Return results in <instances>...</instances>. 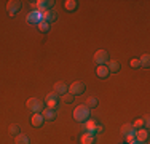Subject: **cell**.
I'll use <instances>...</instances> for the list:
<instances>
[{
    "mask_svg": "<svg viewBox=\"0 0 150 144\" xmlns=\"http://www.w3.org/2000/svg\"><path fill=\"white\" fill-rule=\"evenodd\" d=\"M74 118L77 122H80V123H85L88 118H91V109L88 106H85V104L77 106L74 110Z\"/></svg>",
    "mask_w": 150,
    "mask_h": 144,
    "instance_id": "6da1fadb",
    "label": "cell"
},
{
    "mask_svg": "<svg viewBox=\"0 0 150 144\" xmlns=\"http://www.w3.org/2000/svg\"><path fill=\"white\" fill-rule=\"evenodd\" d=\"M26 106H27V109L32 110L34 114H42V110L45 109L43 101L38 99V98H29L26 101Z\"/></svg>",
    "mask_w": 150,
    "mask_h": 144,
    "instance_id": "7a4b0ae2",
    "label": "cell"
},
{
    "mask_svg": "<svg viewBox=\"0 0 150 144\" xmlns=\"http://www.w3.org/2000/svg\"><path fill=\"white\" fill-rule=\"evenodd\" d=\"M23 8V2L21 0H10L6 2V11L10 16H15L16 13H19V10Z\"/></svg>",
    "mask_w": 150,
    "mask_h": 144,
    "instance_id": "3957f363",
    "label": "cell"
},
{
    "mask_svg": "<svg viewBox=\"0 0 150 144\" xmlns=\"http://www.w3.org/2000/svg\"><path fill=\"white\" fill-rule=\"evenodd\" d=\"M94 63L98 64V66H105V64L109 63V53H107L105 50H98V51L94 53Z\"/></svg>",
    "mask_w": 150,
    "mask_h": 144,
    "instance_id": "277c9868",
    "label": "cell"
},
{
    "mask_svg": "<svg viewBox=\"0 0 150 144\" xmlns=\"http://www.w3.org/2000/svg\"><path fill=\"white\" fill-rule=\"evenodd\" d=\"M85 90H86V86H85L83 82H74L72 85H69V93L70 95H74V96H77V95H83L85 93Z\"/></svg>",
    "mask_w": 150,
    "mask_h": 144,
    "instance_id": "5b68a950",
    "label": "cell"
},
{
    "mask_svg": "<svg viewBox=\"0 0 150 144\" xmlns=\"http://www.w3.org/2000/svg\"><path fill=\"white\" fill-rule=\"evenodd\" d=\"M58 103H59V98H58L56 93H48V95L45 96V106L48 107V109H54L56 110Z\"/></svg>",
    "mask_w": 150,
    "mask_h": 144,
    "instance_id": "8992f818",
    "label": "cell"
},
{
    "mask_svg": "<svg viewBox=\"0 0 150 144\" xmlns=\"http://www.w3.org/2000/svg\"><path fill=\"white\" fill-rule=\"evenodd\" d=\"M134 139H136V143H139V144L147 143V139H149V131H147V128L134 130Z\"/></svg>",
    "mask_w": 150,
    "mask_h": 144,
    "instance_id": "52a82bcc",
    "label": "cell"
},
{
    "mask_svg": "<svg viewBox=\"0 0 150 144\" xmlns=\"http://www.w3.org/2000/svg\"><path fill=\"white\" fill-rule=\"evenodd\" d=\"M56 19H58V13H56L54 10H46V11L42 13V21H45V23H48V24L54 23Z\"/></svg>",
    "mask_w": 150,
    "mask_h": 144,
    "instance_id": "ba28073f",
    "label": "cell"
},
{
    "mask_svg": "<svg viewBox=\"0 0 150 144\" xmlns=\"http://www.w3.org/2000/svg\"><path fill=\"white\" fill-rule=\"evenodd\" d=\"M69 91V85L66 83V82H56L54 86H53V93H56V95H66V93Z\"/></svg>",
    "mask_w": 150,
    "mask_h": 144,
    "instance_id": "9c48e42d",
    "label": "cell"
},
{
    "mask_svg": "<svg viewBox=\"0 0 150 144\" xmlns=\"http://www.w3.org/2000/svg\"><path fill=\"white\" fill-rule=\"evenodd\" d=\"M27 23H29V24H35V26H37L38 23H42V13L37 11V10L30 11L29 16H27Z\"/></svg>",
    "mask_w": 150,
    "mask_h": 144,
    "instance_id": "30bf717a",
    "label": "cell"
},
{
    "mask_svg": "<svg viewBox=\"0 0 150 144\" xmlns=\"http://www.w3.org/2000/svg\"><path fill=\"white\" fill-rule=\"evenodd\" d=\"M96 125H98V122H96V120H93V118H88V120L83 123V130H85L86 133H90V135L94 136V128H96Z\"/></svg>",
    "mask_w": 150,
    "mask_h": 144,
    "instance_id": "8fae6325",
    "label": "cell"
},
{
    "mask_svg": "<svg viewBox=\"0 0 150 144\" xmlns=\"http://www.w3.org/2000/svg\"><path fill=\"white\" fill-rule=\"evenodd\" d=\"M43 122H45V118H43V115H42V114H34V115H32V118H30L32 127H35V128L42 127Z\"/></svg>",
    "mask_w": 150,
    "mask_h": 144,
    "instance_id": "7c38bea8",
    "label": "cell"
},
{
    "mask_svg": "<svg viewBox=\"0 0 150 144\" xmlns=\"http://www.w3.org/2000/svg\"><path fill=\"white\" fill-rule=\"evenodd\" d=\"M42 115H43V118L45 120H48V122H53V120H56V110L54 109H43L42 110Z\"/></svg>",
    "mask_w": 150,
    "mask_h": 144,
    "instance_id": "4fadbf2b",
    "label": "cell"
},
{
    "mask_svg": "<svg viewBox=\"0 0 150 144\" xmlns=\"http://www.w3.org/2000/svg\"><path fill=\"white\" fill-rule=\"evenodd\" d=\"M107 69H109V74H117V72L120 71V63L118 61H109L107 63Z\"/></svg>",
    "mask_w": 150,
    "mask_h": 144,
    "instance_id": "5bb4252c",
    "label": "cell"
},
{
    "mask_svg": "<svg viewBox=\"0 0 150 144\" xmlns=\"http://www.w3.org/2000/svg\"><path fill=\"white\" fill-rule=\"evenodd\" d=\"M96 75H98L99 78H107L109 77V69H107V66H98L96 67Z\"/></svg>",
    "mask_w": 150,
    "mask_h": 144,
    "instance_id": "9a60e30c",
    "label": "cell"
},
{
    "mask_svg": "<svg viewBox=\"0 0 150 144\" xmlns=\"http://www.w3.org/2000/svg\"><path fill=\"white\" fill-rule=\"evenodd\" d=\"M64 8L67 10V11H75V10L78 8V2L77 0H66V2H64Z\"/></svg>",
    "mask_w": 150,
    "mask_h": 144,
    "instance_id": "2e32d148",
    "label": "cell"
},
{
    "mask_svg": "<svg viewBox=\"0 0 150 144\" xmlns=\"http://www.w3.org/2000/svg\"><path fill=\"white\" fill-rule=\"evenodd\" d=\"M139 63H141L142 69H149L150 67V56L149 55H142L141 58H139Z\"/></svg>",
    "mask_w": 150,
    "mask_h": 144,
    "instance_id": "e0dca14e",
    "label": "cell"
},
{
    "mask_svg": "<svg viewBox=\"0 0 150 144\" xmlns=\"http://www.w3.org/2000/svg\"><path fill=\"white\" fill-rule=\"evenodd\" d=\"M15 144H30L29 136H27V135H23V133H19V135L16 136V139H15Z\"/></svg>",
    "mask_w": 150,
    "mask_h": 144,
    "instance_id": "ac0fdd59",
    "label": "cell"
},
{
    "mask_svg": "<svg viewBox=\"0 0 150 144\" xmlns=\"http://www.w3.org/2000/svg\"><path fill=\"white\" fill-rule=\"evenodd\" d=\"M80 143L81 144H94V136L90 135V133H85V135L81 136Z\"/></svg>",
    "mask_w": 150,
    "mask_h": 144,
    "instance_id": "d6986e66",
    "label": "cell"
},
{
    "mask_svg": "<svg viewBox=\"0 0 150 144\" xmlns=\"http://www.w3.org/2000/svg\"><path fill=\"white\" fill-rule=\"evenodd\" d=\"M85 106H88L90 109H94V107L99 106V101H98V98H94V96H90V98L86 99V104H85Z\"/></svg>",
    "mask_w": 150,
    "mask_h": 144,
    "instance_id": "ffe728a7",
    "label": "cell"
},
{
    "mask_svg": "<svg viewBox=\"0 0 150 144\" xmlns=\"http://www.w3.org/2000/svg\"><path fill=\"white\" fill-rule=\"evenodd\" d=\"M121 133H123V135H129V133H134L133 123H125L123 127H121Z\"/></svg>",
    "mask_w": 150,
    "mask_h": 144,
    "instance_id": "44dd1931",
    "label": "cell"
},
{
    "mask_svg": "<svg viewBox=\"0 0 150 144\" xmlns=\"http://www.w3.org/2000/svg\"><path fill=\"white\" fill-rule=\"evenodd\" d=\"M37 27H38V31H40L42 34H46V32L50 31V24H48V23H45V21L38 23V24H37Z\"/></svg>",
    "mask_w": 150,
    "mask_h": 144,
    "instance_id": "7402d4cb",
    "label": "cell"
},
{
    "mask_svg": "<svg viewBox=\"0 0 150 144\" xmlns=\"http://www.w3.org/2000/svg\"><path fill=\"white\" fill-rule=\"evenodd\" d=\"M133 128H134V130L144 128V120H142V118H136V120L133 122Z\"/></svg>",
    "mask_w": 150,
    "mask_h": 144,
    "instance_id": "603a6c76",
    "label": "cell"
},
{
    "mask_svg": "<svg viewBox=\"0 0 150 144\" xmlns=\"http://www.w3.org/2000/svg\"><path fill=\"white\" fill-rule=\"evenodd\" d=\"M19 131H21V128H19V125H11V127H10V133H11L13 136H18L19 135Z\"/></svg>",
    "mask_w": 150,
    "mask_h": 144,
    "instance_id": "cb8c5ba5",
    "label": "cell"
},
{
    "mask_svg": "<svg viewBox=\"0 0 150 144\" xmlns=\"http://www.w3.org/2000/svg\"><path fill=\"white\" fill-rule=\"evenodd\" d=\"M129 66L133 67V69H141V63H139V59H137V58H134V59H131Z\"/></svg>",
    "mask_w": 150,
    "mask_h": 144,
    "instance_id": "d4e9b609",
    "label": "cell"
},
{
    "mask_svg": "<svg viewBox=\"0 0 150 144\" xmlns=\"http://www.w3.org/2000/svg\"><path fill=\"white\" fill-rule=\"evenodd\" d=\"M125 141L128 144H133L136 139H134V133H129V135H125Z\"/></svg>",
    "mask_w": 150,
    "mask_h": 144,
    "instance_id": "484cf974",
    "label": "cell"
},
{
    "mask_svg": "<svg viewBox=\"0 0 150 144\" xmlns=\"http://www.w3.org/2000/svg\"><path fill=\"white\" fill-rule=\"evenodd\" d=\"M62 98H64V103L70 104V103L74 101V95H70V93H66V95H62Z\"/></svg>",
    "mask_w": 150,
    "mask_h": 144,
    "instance_id": "4316f807",
    "label": "cell"
},
{
    "mask_svg": "<svg viewBox=\"0 0 150 144\" xmlns=\"http://www.w3.org/2000/svg\"><path fill=\"white\" fill-rule=\"evenodd\" d=\"M98 133H104V127L102 125H96V128H94V135H98Z\"/></svg>",
    "mask_w": 150,
    "mask_h": 144,
    "instance_id": "83f0119b",
    "label": "cell"
},
{
    "mask_svg": "<svg viewBox=\"0 0 150 144\" xmlns=\"http://www.w3.org/2000/svg\"><path fill=\"white\" fill-rule=\"evenodd\" d=\"M133 144H139V143H136V141H134V143H133Z\"/></svg>",
    "mask_w": 150,
    "mask_h": 144,
    "instance_id": "f1b7e54d",
    "label": "cell"
}]
</instances>
